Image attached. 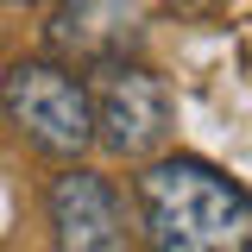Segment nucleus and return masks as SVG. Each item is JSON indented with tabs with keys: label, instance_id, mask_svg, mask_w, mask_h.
I'll use <instances>...</instances> for the list:
<instances>
[{
	"label": "nucleus",
	"instance_id": "obj_2",
	"mask_svg": "<svg viewBox=\"0 0 252 252\" xmlns=\"http://www.w3.org/2000/svg\"><path fill=\"white\" fill-rule=\"evenodd\" d=\"M0 114L6 126L26 139L32 152L57 158V164H76V158L94 145V101L89 82L57 57H26L0 76Z\"/></svg>",
	"mask_w": 252,
	"mask_h": 252
},
{
	"label": "nucleus",
	"instance_id": "obj_5",
	"mask_svg": "<svg viewBox=\"0 0 252 252\" xmlns=\"http://www.w3.org/2000/svg\"><path fill=\"white\" fill-rule=\"evenodd\" d=\"M44 215H51V240L57 252H126V208L107 177H94L82 164H69L51 195H44Z\"/></svg>",
	"mask_w": 252,
	"mask_h": 252
},
{
	"label": "nucleus",
	"instance_id": "obj_1",
	"mask_svg": "<svg viewBox=\"0 0 252 252\" xmlns=\"http://www.w3.org/2000/svg\"><path fill=\"white\" fill-rule=\"evenodd\" d=\"M139 240L145 252H246L252 202L202 158H158L139 177Z\"/></svg>",
	"mask_w": 252,
	"mask_h": 252
},
{
	"label": "nucleus",
	"instance_id": "obj_6",
	"mask_svg": "<svg viewBox=\"0 0 252 252\" xmlns=\"http://www.w3.org/2000/svg\"><path fill=\"white\" fill-rule=\"evenodd\" d=\"M6 6H44V0H6Z\"/></svg>",
	"mask_w": 252,
	"mask_h": 252
},
{
	"label": "nucleus",
	"instance_id": "obj_3",
	"mask_svg": "<svg viewBox=\"0 0 252 252\" xmlns=\"http://www.w3.org/2000/svg\"><path fill=\"white\" fill-rule=\"evenodd\" d=\"M94 69H101V89H89L94 145H107L114 158H152L170 139V89H164V76H152L132 57L94 63Z\"/></svg>",
	"mask_w": 252,
	"mask_h": 252
},
{
	"label": "nucleus",
	"instance_id": "obj_4",
	"mask_svg": "<svg viewBox=\"0 0 252 252\" xmlns=\"http://www.w3.org/2000/svg\"><path fill=\"white\" fill-rule=\"evenodd\" d=\"M152 32V6L145 0H63L51 13V51L57 57H76V63H114V57H132Z\"/></svg>",
	"mask_w": 252,
	"mask_h": 252
},
{
	"label": "nucleus",
	"instance_id": "obj_7",
	"mask_svg": "<svg viewBox=\"0 0 252 252\" xmlns=\"http://www.w3.org/2000/svg\"><path fill=\"white\" fill-rule=\"evenodd\" d=\"M177 6H208V0H177Z\"/></svg>",
	"mask_w": 252,
	"mask_h": 252
}]
</instances>
